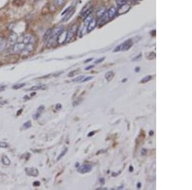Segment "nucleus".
<instances>
[{"label":"nucleus","instance_id":"1","mask_svg":"<svg viewBox=\"0 0 192 190\" xmlns=\"http://www.w3.org/2000/svg\"><path fill=\"white\" fill-rule=\"evenodd\" d=\"M64 26H58L52 29L51 37L49 38V40L47 41V45L48 46H52L56 41L57 42V38L58 36L64 31Z\"/></svg>","mask_w":192,"mask_h":190},{"label":"nucleus","instance_id":"2","mask_svg":"<svg viewBox=\"0 0 192 190\" xmlns=\"http://www.w3.org/2000/svg\"><path fill=\"white\" fill-rule=\"evenodd\" d=\"M26 46V44L23 42H16L12 46H10L9 49V52L11 54H21L24 47Z\"/></svg>","mask_w":192,"mask_h":190},{"label":"nucleus","instance_id":"3","mask_svg":"<svg viewBox=\"0 0 192 190\" xmlns=\"http://www.w3.org/2000/svg\"><path fill=\"white\" fill-rule=\"evenodd\" d=\"M77 30H78V26L76 24L73 25L70 28L68 29V31L66 32V37H65L64 44L70 42L73 39V38L75 36Z\"/></svg>","mask_w":192,"mask_h":190},{"label":"nucleus","instance_id":"4","mask_svg":"<svg viewBox=\"0 0 192 190\" xmlns=\"http://www.w3.org/2000/svg\"><path fill=\"white\" fill-rule=\"evenodd\" d=\"M93 10V7L92 5H91L90 4H86V6L83 8L82 10L80 12V17L82 19H86L88 16H89L91 14V13L92 12Z\"/></svg>","mask_w":192,"mask_h":190},{"label":"nucleus","instance_id":"5","mask_svg":"<svg viewBox=\"0 0 192 190\" xmlns=\"http://www.w3.org/2000/svg\"><path fill=\"white\" fill-rule=\"evenodd\" d=\"M35 49V44H26L24 50L21 52V55L22 56H27L30 55Z\"/></svg>","mask_w":192,"mask_h":190},{"label":"nucleus","instance_id":"6","mask_svg":"<svg viewBox=\"0 0 192 190\" xmlns=\"http://www.w3.org/2000/svg\"><path fill=\"white\" fill-rule=\"evenodd\" d=\"M67 13L65 14V16H64L63 19H62V22H67V21H68L71 18V17L73 16V15L75 12V9L73 8V6L69 7L68 8H67Z\"/></svg>","mask_w":192,"mask_h":190},{"label":"nucleus","instance_id":"7","mask_svg":"<svg viewBox=\"0 0 192 190\" xmlns=\"http://www.w3.org/2000/svg\"><path fill=\"white\" fill-rule=\"evenodd\" d=\"M22 42L25 44H35V39L33 35L30 34H26L22 36Z\"/></svg>","mask_w":192,"mask_h":190},{"label":"nucleus","instance_id":"8","mask_svg":"<svg viewBox=\"0 0 192 190\" xmlns=\"http://www.w3.org/2000/svg\"><path fill=\"white\" fill-rule=\"evenodd\" d=\"M92 169V166L90 164H84L77 169V172L80 173H86L90 172Z\"/></svg>","mask_w":192,"mask_h":190},{"label":"nucleus","instance_id":"9","mask_svg":"<svg viewBox=\"0 0 192 190\" xmlns=\"http://www.w3.org/2000/svg\"><path fill=\"white\" fill-rule=\"evenodd\" d=\"M97 21L94 18L92 19L87 25V32H90L93 30H94L95 27L97 26Z\"/></svg>","mask_w":192,"mask_h":190},{"label":"nucleus","instance_id":"10","mask_svg":"<svg viewBox=\"0 0 192 190\" xmlns=\"http://www.w3.org/2000/svg\"><path fill=\"white\" fill-rule=\"evenodd\" d=\"M132 41L131 39L126 40V42H124L123 44H121L122 46L121 51H128V50H129V49L132 47Z\"/></svg>","mask_w":192,"mask_h":190},{"label":"nucleus","instance_id":"11","mask_svg":"<svg viewBox=\"0 0 192 190\" xmlns=\"http://www.w3.org/2000/svg\"><path fill=\"white\" fill-rule=\"evenodd\" d=\"M117 13V8L114 7H111L108 11V16L109 19H113L116 16Z\"/></svg>","mask_w":192,"mask_h":190},{"label":"nucleus","instance_id":"12","mask_svg":"<svg viewBox=\"0 0 192 190\" xmlns=\"http://www.w3.org/2000/svg\"><path fill=\"white\" fill-rule=\"evenodd\" d=\"M130 8V7L129 5H128L127 4H125L124 5H122L121 7H119V10L117 11V13H119V15H121V14H124V13H126L129 10Z\"/></svg>","mask_w":192,"mask_h":190},{"label":"nucleus","instance_id":"13","mask_svg":"<svg viewBox=\"0 0 192 190\" xmlns=\"http://www.w3.org/2000/svg\"><path fill=\"white\" fill-rule=\"evenodd\" d=\"M26 172L27 174L29 175H31V176H33V177H36L38 174V171L37 169L34 168H26Z\"/></svg>","mask_w":192,"mask_h":190},{"label":"nucleus","instance_id":"14","mask_svg":"<svg viewBox=\"0 0 192 190\" xmlns=\"http://www.w3.org/2000/svg\"><path fill=\"white\" fill-rule=\"evenodd\" d=\"M106 8H105L104 7L100 8L98 9L97 11L96 12V17H97V18L100 19V18L102 17L106 13Z\"/></svg>","mask_w":192,"mask_h":190},{"label":"nucleus","instance_id":"15","mask_svg":"<svg viewBox=\"0 0 192 190\" xmlns=\"http://www.w3.org/2000/svg\"><path fill=\"white\" fill-rule=\"evenodd\" d=\"M7 41L3 37H0V51H3L7 46Z\"/></svg>","mask_w":192,"mask_h":190},{"label":"nucleus","instance_id":"16","mask_svg":"<svg viewBox=\"0 0 192 190\" xmlns=\"http://www.w3.org/2000/svg\"><path fill=\"white\" fill-rule=\"evenodd\" d=\"M51 32H52V29H49L45 33V34L43 36V40L44 42H47L49 40V38L51 37Z\"/></svg>","mask_w":192,"mask_h":190},{"label":"nucleus","instance_id":"17","mask_svg":"<svg viewBox=\"0 0 192 190\" xmlns=\"http://www.w3.org/2000/svg\"><path fill=\"white\" fill-rule=\"evenodd\" d=\"M65 1L66 0H54V5L56 7H61L65 4Z\"/></svg>","mask_w":192,"mask_h":190},{"label":"nucleus","instance_id":"18","mask_svg":"<svg viewBox=\"0 0 192 190\" xmlns=\"http://www.w3.org/2000/svg\"><path fill=\"white\" fill-rule=\"evenodd\" d=\"M114 76H115L114 72H113V71H110V72H108L105 74V78H106V80H107L108 81H110L113 78Z\"/></svg>","mask_w":192,"mask_h":190},{"label":"nucleus","instance_id":"19","mask_svg":"<svg viewBox=\"0 0 192 190\" xmlns=\"http://www.w3.org/2000/svg\"><path fill=\"white\" fill-rule=\"evenodd\" d=\"M109 20V17H108V15H106L104 14V16H102V17L100 18V21H99V24L100 25H103L106 22H107Z\"/></svg>","mask_w":192,"mask_h":190},{"label":"nucleus","instance_id":"20","mask_svg":"<svg viewBox=\"0 0 192 190\" xmlns=\"http://www.w3.org/2000/svg\"><path fill=\"white\" fill-rule=\"evenodd\" d=\"M2 163L5 165H9L10 164V161L6 155H3L2 157Z\"/></svg>","mask_w":192,"mask_h":190},{"label":"nucleus","instance_id":"21","mask_svg":"<svg viewBox=\"0 0 192 190\" xmlns=\"http://www.w3.org/2000/svg\"><path fill=\"white\" fill-rule=\"evenodd\" d=\"M24 0H14L13 1V4L15 6H21L24 4Z\"/></svg>","mask_w":192,"mask_h":190},{"label":"nucleus","instance_id":"22","mask_svg":"<svg viewBox=\"0 0 192 190\" xmlns=\"http://www.w3.org/2000/svg\"><path fill=\"white\" fill-rule=\"evenodd\" d=\"M127 1L128 0H115V1L117 3V4L119 7H121V6L125 4H127Z\"/></svg>","mask_w":192,"mask_h":190},{"label":"nucleus","instance_id":"23","mask_svg":"<svg viewBox=\"0 0 192 190\" xmlns=\"http://www.w3.org/2000/svg\"><path fill=\"white\" fill-rule=\"evenodd\" d=\"M151 79H152V76H147L144 77V78L141 80L140 83H147V82L149 81Z\"/></svg>","mask_w":192,"mask_h":190},{"label":"nucleus","instance_id":"24","mask_svg":"<svg viewBox=\"0 0 192 190\" xmlns=\"http://www.w3.org/2000/svg\"><path fill=\"white\" fill-rule=\"evenodd\" d=\"M68 151V148H65L63 151H62V152L60 153V154L58 156V157H57V161H59L61 158H62L63 157V156H64L65 155V154L67 153V152Z\"/></svg>","mask_w":192,"mask_h":190},{"label":"nucleus","instance_id":"25","mask_svg":"<svg viewBox=\"0 0 192 190\" xmlns=\"http://www.w3.org/2000/svg\"><path fill=\"white\" fill-rule=\"evenodd\" d=\"M45 85H40V86H35L31 87V89H30V90H38L40 89H43L44 87H45Z\"/></svg>","mask_w":192,"mask_h":190},{"label":"nucleus","instance_id":"26","mask_svg":"<svg viewBox=\"0 0 192 190\" xmlns=\"http://www.w3.org/2000/svg\"><path fill=\"white\" fill-rule=\"evenodd\" d=\"M84 76H80L79 77H77L75 79L73 80V82H81L85 78Z\"/></svg>","mask_w":192,"mask_h":190},{"label":"nucleus","instance_id":"27","mask_svg":"<svg viewBox=\"0 0 192 190\" xmlns=\"http://www.w3.org/2000/svg\"><path fill=\"white\" fill-rule=\"evenodd\" d=\"M41 111H40L37 110V111H36L35 113H34V115H33V118L34 119H38V118L40 117V115H41Z\"/></svg>","mask_w":192,"mask_h":190},{"label":"nucleus","instance_id":"28","mask_svg":"<svg viewBox=\"0 0 192 190\" xmlns=\"http://www.w3.org/2000/svg\"><path fill=\"white\" fill-rule=\"evenodd\" d=\"M31 122L30 121L26 122L23 124V127H24L25 129L30 128V127H31Z\"/></svg>","mask_w":192,"mask_h":190},{"label":"nucleus","instance_id":"29","mask_svg":"<svg viewBox=\"0 0 192 190\" xmlns=\"http://www.w3.org/2000/svg\"><path fill=\"white\" fill-rule=\"evenodd\" d=\"M148 59L149 60H153L156 58V53L154 52H152V53H149V55L148 56Z\"/></svg>","mask_w":192,"mask_h":190},{"label":"nucleus","instance_id":"30","mask_svg":"<svg viewBox=\"0 0 192 190\" xmlns=\"http://www.w3.org/2000/svg\"><path fill=\"white\" fill-rule=\"evenodd\" d=\"M25 85V84L24 83H20V84H16V85H14V86H13V89H21V88H22V87H23V86Z\"/></svg>","mask_w":192,"mask_h":190},{"label":"nucleus","instance_id":"31","mask_svg":"<svg viewBox=\"0 0 192 190\" xmlns=\"http://www.w3.org/2000/svg\"><path fill=\"white\" fill-rule=\"evenodd\" d=\"M8 146V144L6 142H0V147L1 148H7Z\"/></svg>","mask_w":192,"mask_h":190},{"label":"nucleus","instance_id":"32","mask_svg":"<svg viewBox=\"0 0 192 190\" xmlns=\"http://www.w3.org/2000/svg\"><path fill=\"white\" fill-rule=\"evenodd\" d=\"M141 53H140V55H138L137 56H136L135 58H133L132 60H133V61H137H137H139V60H141Z\"/></svg>","mask_w":192,"mask_h":190},{"label":"nucleus","instance_id":"33","mask_svg":"<svg viewBox=\"0 0 192 190\" xmlns=\"http://www.w3.org/2000/svg\"><path fill=\"white\" fill-rule=\"evenodd\" d=\"M77 71H72V72H70L68 73V76H69V77H73V76H75L76 74H77V72H76Z\"/></svg>","mask_w":192,"mask_h":190},{"label":"nucleus","instance_id":"34","mask_svg":"<svg viewBox=\"0 0 192 190\" xmlns=\"http://www.w3.org/2000/svg\"><path fill=\"white\" fill-rule=\"evenodd\" d=\"M92 79H93V77H92V76H88V77H85L84 79L83 80V81H82L81 82H86V81H90V80H92Z\"/></svg>","mask_w":192,"mask_h":190},{"label":"nucleus","instance_id":"35","mask_svg":"<svg viewBox=\"0 0 192 190\" xmlns=\"http://www.w3.org/2000/svg\"><path fill=\"white\" fill-rule=\"evenodd\" d=\"M121 49H122L121 45H120V46H117V47L115 48V50H114V52H118V51H121Z\"/></svg>","mask_w":192,"mask_h":190},{"label":"nucleus","instance_id":"36","mask_svg":"<svg viewBox=\"0 0 192 190\" xmlns=\"http://www.w3.org/2000/svg\"><path fill=\"white\" fill-rule=\"evenodd\" d=\"M104 58H100V59H99V60H97L95 62V63H101V62H102V61H104Z\"/></svg>","mask_w":192,"mask_h":190},{"label":"nucleus","instance_id":"37","mask_svg":"<svg viewBox=\"0 0 192 190\" xmlns=\"http://www.w3.org/2000/svg\"><path fill=\"white\" fill-rule=\"evenodd\" d=\"M141 154L142 156H145V155H146V154H147V150H146L145 148H142V149H141Z\"/></svg>","mask_w":192,"mask_h":190},{"label":"nucleus","instance_id":"38","mask_svg":"<svg viewBox=\"0 0 192 190\" xmlns=\"http://www.w3.org/2000/svg\"><path fill=\"white\" fill-rule=\"evenodd\" d=\"M99 182L101 184V185H103L104 184V179H103V178H101V179H99Z\"/></svg>","mask_w":192,"mask_h":190},{"label":"nucleus","instance_id":"39","mask_svg":"<svg viewBox=\"0 0 192 190\" xmlns=\"http://www.w3.org/2000/svg\"><path fill=\"white\" fill-rule=\"evenodd\" d=\"M93 67H94V65H90V66H88V67H86V68H85V70H86V71H87V70H90V69H92Z\"/></svg>","mask_w":192,"mask_h":190},{"label":"nucleus","instance_id":"40","mask_svg":"<svg viewBox=\"0 0 192 190\" xmlns=\"http://www.w3.org/2000/svg\"><path fill=\"white\" fill-rule=\"evenodd\" d=\"M33 185L35 186H39L40 185V182H33Z\"/></svg>","mask_w":192,"mask_h":190},{"label":"nucleus","instance_id":"41","mask_svg":"<svg viewBox=\"0 0 192 190\" xmlns=\"http://www.w3.org/2000/svg\"><path fill=\"white\" fill-rule=\"evenodd\" d=\"M95 131H91L90 133H89V134L88 135V136H92V135H94V134H95Z\"/></svg>","mask_w":192,"mask_h":190},{"label":"nucleus","instance_id":"42","mask_svg":"<svg viewBox=\"0 0 192 190\" xmlns=\"http://www.w3.org/2000/svg\"><path fill=\"white\" fill-rule=\"evenodd\" d=\"M141 188V183L140 182H138L137 184V188Z\"/></svg>","mask_w":192,"mask_h":190},{"label":"nucleus","instance_id":"43","mask_svg":"<svg viewBox=\"0 0 192 190\" xmlns=\"http://www.w3.org/2000/svg\"><path fill=\"white\" fill-rule=\"evenodd\" d=\"M140 70V67H137V68L135 69V71H136L137 72H139Z\"/></svg>","mask_w":192,"mask_h":190},{"label":"nucleus","instance_id":"44","mask_svg":"<svg viewBox=\"0 0 192 190\" xmlns=\"http://www.w3.org/2000/svg\"><path fill=\"white\" fill-rule=\"evenodd\" d=\"M91 60H92V58H90V59H88V60H86L85 62V63H87V62H89L90 61H91Z\"/></svg>","mask_w":192,"mask_h":190},{"label":"nucleus","instance_id":"45","mask_svg":"<svg viewBox=\"0 0 192 190\" xmlns=\"http://www.w3.org/2000/svg\"><path fill=\"white\" fill-rule=\"evenodd\" d=\"M130 172H132V167L131 166H130Z\"/></svg>","mask_w":192,"mask_h":190},{"label":"nucleus","instance_id":"46","mask_svg":"<svg viewBox=\"0 0 192 190\" xmlns=\"http://www.w3.org/2000/svg\"><path fill=\"white\" fill-rule=\"evenodd\" d=\"M149 135H153V132H152V131H150V133H149Z\"/></svg>","mask_w":192,"mask_h":190},{"label":"nucleus","instance_id":"47","mask_svg":"<svg viewBox=\"0 0 192 190\" xmlns=\"http://www.w3.org/2000/svg\"><path fill=\"white\" fill-rule=\"evenodd\" d=\"M126 80H127L126 79H125V80H122V82H123V83H124V81H126Z\"/></svg>","mask_w":192,"mask_h":190},{"label":"nucleus","instance_id":"48","mask_svg":"<svg viewBox=\"0 0 192 190\" xmlns=\"http://www.w3.org/2000/svg\"><path fill=\"white\" fill-rule=\"evenodd\" d=\"M77 166H79V163H76V166L77 167Z\"/></svg>","mask_w":192,"mask_h":190},{"label":"nucleus","instance_id":"49","mask_svg":"<svg viewBox=\"0 0 192 190\" xmlns=\"http://www.w3.org/2000/svg\"><path fill=\"white\" fill-rule=\"evenodd\" d=\"M135 1H141V0H135Z\"/></svg>","mask_w":192,"mask_h":190}]
</instances>
